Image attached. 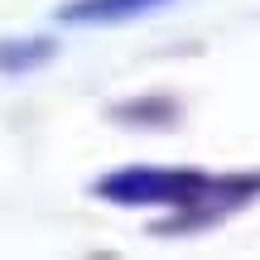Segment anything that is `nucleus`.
<instances>
[{
	"label": "nucleus",
	"instance_id": "nucleus-1",
	"mask_svg": "<svg viewBox=\"0 0 260 260\" xmlns=\"http://www.w3.org/2000/svg\"><path fill=\"white\" fill-rule=\"evenodd\" d=\"M96 193L121 207H193L222 193V183L203 174H183V169H121V174L102 178Z\"/></svg>",
	"mask_w": 260,
	"mask_h": 260
},
{
	"label": "nucleus",
	"instance_id": "nucleus-2",
	"mask_svg": "<svg viewBox=\"0 0 260 260\" xmlns=\"http://www.w3.org/2000/svg\"><path fill=\"white\" fill-rule=\"evenodd\" d=\"M159 5H169V0H77V5L63 10V19L68 24H102V19H130Z\"/></svg>",
	"mask_w": 260,
	"mask_h": 260
}]
</instances>
